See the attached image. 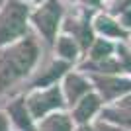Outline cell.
I'll return each mask as SVG.
<instances>
[{
	"label": "cell",
	"mask_w": 131,
	"mask_h": 131,
	"mask_svg": "<svg viewBox=\"0 0 131 131\" xmlns=\"http://www.w3.org/2000/svg\"><path fill=\"white\" fill-rule=\"evenodd\" d=\"M33 61H35V45L29 39L16 45L0 67V86H4L6 82H12L16 77L27 72V69L33 65Z\"/></svg>",
	"instance_id": "6da1fadb"
},
{
	"label": "cell",
	"mask_w": 131,
	"mask_h": 131,
	"mask_svg": "<svg viewBox=\"0 0 131 131\" xmlns=\"http://www.w3.org/2000/svg\"><path fill=\"white\" fill-rule=\"evenodd\" d=\"M26 16H27V10H26V6H22V4H12L4 12V16L0 18V43L18 37L24 31Z\"/></svg>",
	"instance_id": "7a4b0ae2"
},
{
	"label": "cell",
	"mask_w": 131,
	"mask_h": 131,
	"mask_svg": "<svg viewBox=\"0 0 131 131\" xmlns=\"http://www.w3.org/2000/svg\"><path fill=\"white\" fill-rule=\"evenodd\" d=\"M57 20H59V6L57 0H49L41 10L35 14V24L47 37H53L55 29H57Z\"/></svg>",
	"instance_id": "3957f363"
},
{
	"label": "cell",
	"mask_w": 131,
	"mask_h": 131,
	"mask_svg": "<svg viewBox=\"0 0 131 131\" xmlns=\"http://www.w3.org/2000/svg\"><path fill=\"white\" fill-rule=\"evenodd\" d=\"M59 92L57 90H49L47 94L43 96H39V98H33L31 100V110H33V115H43L47 110L55 108V106H59Z\"/></svg>",
	"instance_id": "277c9868"
},
{
	"label": "cell",
	"mask_w": 131,
	"mask_h": 131,
	"mask_svg": "<svg viewBox=\"0 0 131 131\" xmlns=\"http://www.w3.org/2000/svg\"><path fill=\"white\" fill-rule=\"evenodd\" d=\"M96 108H98V98H96V96H88V98L80 104V108L77 110V119L84 121L88 115L94 114V110H96Z\"/></svg>",
	"instance_id": "5b68a950"
},
{
	"label": "cell",
	"mask_w": 131,
	"mask_h": 131,
	"mask_svg": "<svg viewBox=\"0 0 131 131\" xmlns=\"http://www.w3.org/2000/svg\"><path fill=\"white\" fill-rule=\"evenodd\" d=\"M67 90H69L71 100H77L78 94L86 92V82H82L78 77H71L69 80H67Z\"/></svg>",
	"instance_id": "8992f818"
},
{
	"label": "cell",
	"mask_w": 131,
	"mask_h": 131,
	"mask_svg": "<svg viewBox=\"0 0 131 131\" xmlns=\"http://www.w3.org/2000/svg\"><path fill=\"white\" fill-rule=\"evenodd\" d=\"M96 27H98L102 33H106V35H123V31L119 29V26H115L110 18H98Z\"/></svg>",
	"instance_id": "52a82bcc"
},
{
	"label": "cell",
	"mask_w": 131,
	"mask_h": 131,
	"mask_svg": "<svg viewBox=\"0 0 131 131\" xmlns=\"http://www.w3.org/2000/svg\"><path fill=\"white\" fill-rule=\"evenodd\" d=\"M59 51H61V55H65V57H74L77 47H74V43H72V39L63 37L61 43H59Z\"/></svg>",
	"instance_id": "ba28073f"
},
{
	"label": "cell",
	"mask_w": 131,
	"mask_h": 131,
	"mask_svg": "<svg viewBox=\"0 0 131 131\" xmlns=\"http://www.w3.org/2000/svg\"><path fill=\"white\" fill-rule=\"evenodd\" d=\"M47 129L49 131H69V119H65L63 115L61 117H55L47 123Z\"/></svg>",
	"instance_id": "9c48e42d"
},
{
	"label": "cell",
	"mask_w": 131,
	"mask_h": 131,
	"mask_svg": "<svg viewBox=\"0 0 131 131\" xmlns=\"http://www.w3.org/2000/svg\"><path fill=\"white\" fill-rule=\"evenodd\" d=\"M12 114L16 115L18 123H20V125H22L24 129H29V131H31V127H29V119L26 117V114H24V108H22V106H20V104H18V106H14V108H12Z\"/></svg>",
	"instance_id": "30bf717a"
},
{
	"label": "cell",
	"mask_w": 131,
	"mask_h": 131,
	"mask_svg": "<svg viewBox=\"0 0 131 131\" xmlns=\"http://www.w3.org/2000/svg\"><path fill=\"white\" fill-rule=\"evenodd\" d=\"M106 90H112V92H123V90H129L131 88V82H119V80H110L106 82Z\"/></svg>",
	"instance_id": "8fae6325"
},
{
	"label": "cell",
	"mask_w": 131,
	"mask_h": 131,
	"mask_svg": "<svg viewBox=\"0 0 131 131\" xmlns=\"http://www.w3.org/2000/svg\"><path fill=\"white\" fill-rule=\"evenodd\" d=\"M108 51H110V45L104 43V41H98L96 47H94V51H92V55H94V57H104Z\"/></svg>",
	"instance_id": "7c38bea8"
},
{
	"label": "cell",
	"mask_w": 131,
	"mask_h": 131,
	"mask_svg": "<svg viewBox=\"0 0 131 131\" xmlns=\"http://www.w3.org/2000/svg\"><path fill=\"white\" fill-rule=\"evenodd\" d=\"M123 24H125V26H129V27H131V10H129V12H125V14H123Z\"/></svg>",
	"instance_id": "4fadbf2b"
},
{
	"label": "cell",
	"mask_w": 131,
	"mask_h": 131,
	"mask_svg": "<svg viewBox=\"0 0 131 131\" xmlns=\"http://www.w3.org/2000/svg\"><path fill=\"white\" fill-rule=\"evenodd\" d=\"M0 131H6V121H4L2 115H0Z\"/></svg>",
	"instance_id": "5bb4252c"
},
{
	"label": "cell",
	"mask_w": 131,
	"mask_h": 131,
	"mask_svg": "<svg viewBox=\"0 0 131 131\" xmlns=\"http://www.w3.org/2000/svg\"><path fill=\"white\" fill-rule=\"evenodd\" d=\"M125 102H129V104H127V106H129V108H131V100H125Z\"/></svg>",
	"instance_id": "9a60e30c"
},
{
	"label": "cell",
	"mask_w": 131,
	"mask_h": 131,
	"mask_svg": "<svg viewBox=\"0 0 131 131\" xmlns=\"http://www.w3.org/2000/svg\"><path fill=\"white\" fill-rule=\"evenodd\" d=\"M80 131H90V129H88V127H84V129H80Z\"/></svg>",
	"instance_id": "2e32d148"
}]
</instances>
